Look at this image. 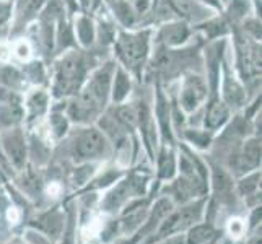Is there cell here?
Masks as SVG:
<instances>
[{"label": "cell", "mask_w": 262, "mask_h": 244, "mask_svg": "<svg viewBox=\"0 0 262 244\" xmlns=\"http://www.w3.org/2000/svg\"><path fill=\"white\" fill-rule=\"evenodd\" d=\"M114 70V64H106L95 72L69 107V116L72 119L86 124L103 111L111 93Z\"/></svg>", "instance_id": "obj_1"}, {"label": "cell", "mask_w": 262, "mask_h": 244, "mask_svg": "<svg viewBox=\"0 0 262 244\" xmlns=\"http://www.w3.org/2000/svg\"><path fill=\"white\" fill-rule=\"evenodd\" d=\"M86 75V64L77 52H70L57 62L54 93L56 96H67L77 93Z\"/></svg>", "instance_id": "obj_2"}, {"label": "cell", "mask_w": 262, "mask_h": 244, "mask_svg": "<svg viewBox=\"0 0 262 244\" xmlns=\"http://www.w3.org/2000/svg\"><path fill=\"white\" fill-rule=\"evenodd\" d=\"M70 151L75 161H90L106 158V155L110 153V145H107V140L101 130L90 127L80 130L72 139Z\"/></svg>", "instance_id": "obj_3"}, {"label": "cell", "mask_w": 262, "mask_h": 244, "mask_svg": "<svg viewBox=\"0 0 262 244\" xmlns=\"http://www.w3.org/2000/svg\"><path fill=\"white\" fill-rule=\"evenodd\" d=\"M148 46V33H130L119 36L116 44V51L117 56L124 62V65H127L132 70H139L143 62H145Z\"/></svg>", "instance_id": "obj_4"}, {"label": "cell", "mask_w": 262, "mask_h": 244, "mask_svg": "<svg viewBox=\"0 0 262 244\" xmlns=\"http://www.w3.org/2000/svg\"><path fill=\"white\" fill-rule=\"evenodd\" d=\"M204 210V201H199L195 204L183 207L179 212L173 213L168 220L163 221L161 228L158 231V238H163L166 234H173L178 231H183L189 227H194V223H197L202 216Z\"/></svg>", "instance_id": "obj_5"}, {"label": "cell", "mask_w": 262, "mask_h": 244, "mask_svg": "<svg viewBox=\"0 0 262 244\" xmlns=\"http://www.w3.org/2000/svg\"><path fill=\"white\" fill-rule=\"evenodd\" d=\"M205 96H207V85L202 77L189 75L184 78L183 86H181L179 103L186 113L195 111L205 99Z\"/></svg>", "instance_id": "obj_6"}, {"label": "cell", "mask_w": 262, "mask_h": 244, "mask_svg": "<svg viewBox=\"0 0 262 244\" xmlns=\"http://www.w3.org/2000/svg\"><path fill=\"white\" fill-rule=\"evenodd\" d=\"M139 184H140V179H135V178L121 181V183L117 184L113 191L107 192V195L104 197V201L101 202V210L116 212L130 197V194L142 192V187H139Z\"/></svg>", "instance_id": "obj_7"}, {"label": "cell", "mask_w": 262, "mask_h": 244, "mask_svg": "<svg viewBox=\"0 0 262 244\" xmlns=\"http://www.w3.org/2000/svg\"><path fill=\"white\" fill-rule=\"evenodd\" d=\"M21 107L16 96L8 90H0V124L13 125L20 121Z\"/></svg>", "instance_id": "obj_8"}, {"label": "cell", "mask_w": 262, "mask_h": 244, "mask_svg": "<svg viewBox=\"0 0 262 244\" xmlns=\"http://www.w3.org/2000/svg\"><path fill=\"white\" fill-rule=\"evenodd\" d=\"M4 148L7 151L8 158L12 160V163L16 168H21L25 158H26V145L23 135L18 130H10L2 137Z\"/></svg>", "instance_id": "obj_9"}, {"label": "cell", "mask_w": 262, "mask_h": 244, "mask_svg": "<svg viewBox=\"0 0 262 244\" xmlns=\"http://www.w3.org/2000/svg\"><path fill=\"white\" fill-rule=\"evenodd\" d=\"M228 116H230V111L223 103L220 101L210 103L205 113V127H209L210 130L222 127V125L228 121Z\"/></svg>", "instance_id": "obj_10"}, {"label": "cell", "mask_w": 262, "mask_h": 244, "mask_svg": "<svg viewBox=\"0 0 262 244\" xmlns=\"http://www.w3.org/2000/svg\"><path fill=\"white\" fill-rule=\"evenodd\" d=\"M38 227L48 234H52V236H60L62 228H64V215L59 210H52L41 216Z\"/></svg>", "instance_id": "obj_11"}, {"label": "cell", "mask_w": 262, "mask_h": 244, "mask_svg": "<svg viewBox=\"0 0 262 244\" xmlns=\"http://www.w3.org/2000/svg\"><path fill=\"white\" fill-rule=\"evenodd\" d=\"M189 36V31L184 25H168L160 33V41L165 42L166 46H178L184 42Z\"/></svg>", "instance_id": "obj_12"}, {"label": "cell", "mask_w": 262, "mask_h": 244, "mask_svg": "<svg viewBox=\"0 0 262 244\" xmlns=\"http://www.w3.org/2000/svg\"><path fill=\"white\" fill-rule=\"evenodd\" d=\"M49 104V96L44 92H34L30 95L28 101H26V109H28L30 119H36V117L42 116L48 111Z\"/></svg>", "instance_id": "obj_13"}, {"label": "cell", "mask_w": 262, "mask_h": 244, "mask_svg": "<svg viewBox=\"0 0 262 244\" xmlns=\"http://www.w3.org/2000/svg\"><path fill=\"white\" fill-rule=\"evenodd\" d=\"M114 83L113 85V99L114 101H122V99L130 92V78L124 70H114Z\"/></svg>", "instance_id": "obj_14"}, {"label": "cell", "mask_w": 262, "mask_h": 244, "mask_svg": "<svg viewBox=\"0 0 262 244\" xmlns=\"http://www.w3.org/2000/svg\"><path fill=\"white\" fill-rule=\"evenodd\" d=\"M213 189L215 195L227 201L231 192V181L222 168H213Z\"/></svg>", "instance_id": "obj_15"}, {"label": "cell", "mask_w": 262, "mask_h": 244, "mask_svg": "<svg viewBox=\"0 0 262 244\" xmlns=\"http://www.w3.org/2000/svg\"><path fill=\"white\" fill-rule=\"evenodd\" d=\"M243 160L249 168H256L260 163V142L257 139H251L245 143L243 148Z\"/></svg>", "instance_id": "obj_16"}, {"label": "cell", "mask_w": 262, "mask_h": 244, "mask_svg": "<svg viewBox=\"0 0 262 244\" xmlns=\"http://www.w3.org/2000/svg\"><path fill=\"white\" fill-rule=\"evenodd\" d=\"M176 173V161L173 151H163L160 157V165H158V174L161 179H171Z\"/></svg>", "instance_id": "obj_17"}, {"label": "cell", "mask_w": 262, "mask_h": 244, "mask_svg": "<svg viewBox=\"0 0 262 244\" xmlns=\"http://www.w3.org/2000/svg\"><path fill=\"white\" fill-rule=\"evenodd\" d=\"M212 236H213V228L210 225H197V227H192L191 231H189L186 244H202L205 241H209Z\"/></svg>", "instance_id": "obj_18"}, {"label": "cell", "mask_w": 262, "mask_h": 244, "mask_svg": "<svg viewBox=\"0 0 262 244\" xmlns=\"http://www.w3.org/2000/svg\"><path fill=\"white\" fill-rule=\"evenodd\" d=\"M77 31H78V38H80V41H82V44L90 46L93 41V25H92V21L86 20V18H80Z\"/></svg>", "instance_id": "obj_19"}, {"label": "cell", "mask_w": 262, "mask_h": 244, "mask_svg": "<svg viewBox=\"0 0 262 244\" xmlns=\"http://www.w3.org/2000/svg\"><path fill=\"white\" fill-rule=\"evenodd\" d=\"M157 116H158V121L161 124L165 132V137H169V129H168V122H169V113H168V103L166 99L158 95V107H157Z\"/></svg>", "instance_id": "obj_20"}, {"label": "cell", "mask_w": 262, "mask_h": 244, "mask_svg": "<svg viewBox=\"0 0 262 244\" xmlns=\"http://www.w3.org/2000/svg\"><path fill=\"white\" fill-rule=\"evenodd\" d=\"M51 129L54 132L56 137H62L66 132H67V127H69V122L66 119V116L62 114H52L51 116Z\"/></svg>", "instance_id": "obj_21"}, {"label": "cell", "mask_w": 262, "mask_h": 244, "mask_svg": "<svg viewBox=\"0 0 262 244\" xmlns=\"http://www.w3.org/2000/svg\"><path fill=\"white\" fill-rule=\"evenodd\" d=\"M259 178H260V174H252V176H249V178H246L245 181H241L239 183V192H241V195H249L252 191H256L257 189V181H259Z\"/></svg>", "instance_id": "obj_22"}, {"label": "cell", "mask_w": 262, "mask_h": 244, "mask_svg": "<svg viewBox=\"0 0 262 244\" xmlns=\"http://www.w3.org/2000/svg\"><path fill=\"white\" fill-rule=\"evenodd\" d=\"M114 12L117 13V16H119V20L124 21L125 25L132 21V13H130V8L127 4H117L114 7Z\"/></svg>", "instance_id": "obj_23"}, {"label": "cell", "mask_w": 262, "mask_h": 244, "mask_svg": "<svg viewBox=\"0 0 262 244\" xmlns=\"http://www.w3.org/2000/svg\"><path fill=\"white\" fill-rule=\"evenodd\" d=\"M187 137L191 139L195 143V145H199V147H207V145H209V137H207L205 134H201V132L194 130V134H187Z\"/></svg>", "instance_id": "obj_24"}, {"label": "cell", "mask_w": 262, "mask_h": 244, "mask_svg": "<svg viewBox=\"0 0 262 244\" xmlns=\"http://www.w3.org/2000/svg\"><path fill=\"white\" fill-rule=\"evenodd\" d=\"M15 54L20 59H28L30 57V46L26 44L25 41H21V42H18L16 46H15Z\"/></svg>", "instance_id": "obj_25"}, {"label": "cell", "mask_w": 262, "mask_h": 244, "mask_svg": "<svg viewBox=\"0 0 262 244\" xmlns=\"http://www.w3.org/2000/svg\"><path fill=\"white\" fill-rule=\"evenodd\" d=\"M60 244H75L74 242V220H69V225H67V231L64 234V238H62V242Z\"/></svg>", "instance_id": "obj_26"}, {"label": "cell", "mask_w": 262, "mask_h": 244, "mask_svg": "<svg viewBox=\"0 0 262 244\" xmlns=\"http://www.w3.org/2000/svg\"><path fill=\"white\" fill-rule=\"evenodd\" d=\"M166 244H184V241L181 239V238H174V239H169Z\"/></svg>", "instance_id": "obj_27"}]
</instances>
